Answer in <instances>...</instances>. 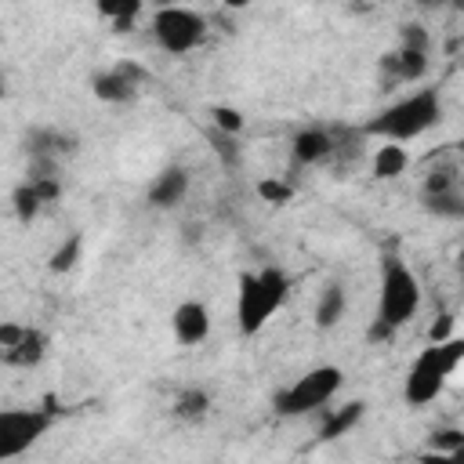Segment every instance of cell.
<instances>
[{
    "instance_id": "6da1fadb",
    "label": "cell",
    "mask_w": 464,
    "mask_h": 464,
    "mask_svg": "<svg viewBox=\"0 0 464 464\" xmlns=\"http://www.w3.org/2000/svg\"><path fill=\"white\" fill-rule=\"evenodd\" d=\"M420 308V283L413 276V268L395 257L384 254L381 261V297H377V315L370 326V341H392L395 330H402Z\"/></svg>"
},
{
    "instance_id": "7a4b0ae2",
    "label": "cell",
    "mask_w": 464,
    "mask_h": 464,
    "mask_svg": "<svg viewBox=\"0 0 464 464\" xmlns=\"http://www.w3.org/2000/svg\"><path fill=\"white\" fill-rule=\"evenodd\" d=\"M439 120H442V98H439V91L435 87H420V91L392 102L388 109H381L373 120H366L359 134L384 138L392 145H402V141H413L424 130H431Z\"/></svg>"
},
{
    "instance_id": "3957f363",
    "label": "cell",
    "mask_w": 464,
    "mask_h": 464,
    "mask_svg": "<svg viewBox=\"0 0 464 464\" xmlns=\"http://www.w3.org/2000/svg\"><path fill=\"white\" fill-rule=\"evenodd\" d=\"M290 294V279L283 268L265 265L261 272H243L239 276V290H236V323L243 337L261 334V326L283 308Z\"/></svg>"
},
{
    "instance_id": "277c9868",
    "label": "cell",
    "mask_w": 464,
    "mask_h": 464,
    "mask_svg": "<svg viewBox=\"0 0 464 464\" xmlns=\"http://www.w3.org/2000/svg\"><path fill=\"white\" fill-rule=\"evenodd\" d=\"M460 359H464V341H460L457 334H453L450 341L428 344V348L413 359V366H410V373H406L402 399H406L410 406H428V402H435L439 392L446 388V381L453 377V370L460 366Z\"/></svg>"
},
{
    "instance_id": "5b68a950",
    "label": "cell",
    "mask_w": 464,
    "mask_h": 464,
    "mask_svg": "<svg viewBox=\"0 0 464 464\" xmlns=\"http://www.w3.org/2000/svg\"><path fill=\"white\" fill-rule=\"evenodd\" d=\"M341 381H344L341 366H315V370L301 373L290 388H283L272 406H276L279 417H304V413H315V410H323V406L341 392Z\"/></svg>"
},
{
    "instance_id": "8992f818",
    "label": "cell",
    "mask_w": 464,
    "mask_h": 464,
    "mask_svg": "<svg viewBox=\"0 0 464 464\" xmlns=\"http://www.w3.org/2000/svg\"><path fill=\"white\" fill-rule=\"evenodd\" d=\"M54 424L51 410L40 406H14L0 410V460H14L25 450H33Z\"/></svg>"
},
{
    "instance_id": "52a82bcc",
    "label": "cell",
    "mask_w": 464,
    "mask_h": 464,
    "mask_svg": "<svg viewBox=\"0 0 464 464\" xmlns=\"http://www.w3.org/2000/svg\"><path fill=\"white\" fill-rule=\"evenodd\" d=\"M203 33H207V22L192 11V7H156L152 11V36L156 44L167 51V54H188L203 44Z\"/></svg>"
},
{
    "instance_id": "ba28073f",
    "label": "cell",
    "mask_w": 464,
    "mask_h": 464,
    "mask_svg": "<svg viewBox=\"0 0 464 464\" xmlns=\"http://www.w3.org/2000/svg\"><path fill=\"white\" fill-rule=\"evenodd\" d=\"M149 80V69H141L138 62H116L112 69L98 72L91 80V91L98 102H109V105H123V102H134L141 83Z\"/></svg>"
},
{
    "instance_id": "9c48e42d",
    "label": "cell",
    "mask_w": 464,
    "mask_h": 464,
    "mask_svg": "<svg viewBox=\"0 0 464 464\" xmlns=\"http://www.w3.org/2000/svg\"><path fill=\"white\" fill-rule=\"evenodd\" d=\"M170 330H174L178 344H185V348L203 344L210 337V308L203 301H181L170 312Z\"/></svg>"
},
{
    "instance_id": "30bf717a",
    "label": "cell",
    "mask_w": 464,
    "mask_h": 464,
    "mask_svg": "<svg viewBox=\"0 0 464 464\" xmlns=\"http://www.w3.org/2000/svg\"><path fill=\"white\" fill-rule=\"evenodd\" d=\"M185 192H188V170H185V167H167V170H160V174L149 181L145 199H149V207H156V210H170V207H178V203L185 199Z\"/></svg>"
},
{
    "instance_id": "8fae6325",
    "label": "cell",
    "mask_w": 464,
    "mask_h": 464,
    "mask_svg": "<svg viewBox=\"0 0 464 464\" xmlns=\"http://www.w3.org/2000/svg\"><path fill=\"white\" fill-rule=\"evenodd\" d=\"M290 156H294V163H301V167L326 163V160L334 156V134H330L326 127H304V130L294 134Z\"/></svg>"
},
{
    "instance_id": "7c38bea8",
    "label": "cell",
    "mask_w": 464,
    "mask_h": 464,
    "mask_svg": "<svg viewBox=\"0 0 464 464\" xmlns=\"http://www.w3.org/2000/svg\"><path fill=\"white\" fill-rule=\"evenodd\" d=\"M76 149V138L65 134V130H54V127H33L25 134V152L29 160H51L58 163L62 156H69Z\"/></svg>"
},
{
    "instance_id": "4fadbf2b",
    "label": "cell",
    "mask_w": 464,
    "mask_h": 464,
    "mask_svg": "<svg viewBox=\"0 0 464 464\" xmlns=\"http://www.w3.org/2000/svg\"><path fill=\"white\" fill-rule=\"evenodd\" d=\"M384 72H388V80L392 83H413V80H420L424 72H428V54L424 51H392V54H384Z\"/></svg>"
},
{
    "instance_id": "5bb4252c",
    "label": "cell",
    "mask_w": 464,
    "mask_h": 464,
    "mask_svg": "<svg viewBox=\"0 0 464 464\" xmlns=\"http://www.w3.org/2000/svg\"><path fill=\"white\" fill-rule=\"evenodd\" d=\"M344 308H348L344 286H341V283H326V286L319 290V301H315V326H319V330L337 326L341 315H344Z\"/></svg>"
},
{
    "instance_id": "9a60e30c",
    "label": "cell",
    "mask_w": 464,
    "mask_h": 464,
    "mask_svg": "<svg viewBox=\"0 0 464 464\" xmlns=\"http://www.w3.org/2000/svg\"><path fill=\"white\" fill-rule=\"evenodd\" d=\"M362 410H366V402H359V399H352L348 406H337V410L323 420V428H319V442H334V439L348 435V431L362 420Z\"/></svg>"
},
{
    "instance_id": "2e32d148",
    "label": "cell",
    "mask_w": 464,
    "mask_h": 464,
    "mask_svg": "<svg viewBox=\"0 0 464 464\" xmlns=\"http://www.w3.org/2000/svg\"><path fill=\"white\" fill-rule=\"evenodd\" d=\"M406 167H410V152L402 149V145H381L377 152H373V178L377 181H392V178H399V174H406Z\"/></svg>"
},
{
    "instance_id": "e0dca14e",
    "label": "cell",
    "mask_w": 464,
    "mask_h": 464,
    "mask_svg": "<svg viewBox=\"0 0 464 464\" xmlns=\"http://www.w3.org/2000/svg\"><path fill=\"white\" fill-rule=\"evenodd\" d=\"M44 355H47V337H44L40 330L25 326V334H22V341H18L14 355H11V366H22V370L40 366V362H44Z\"/></svg>"
},
{
    "instance_id": "ac0fdd59",
    "label": "cell",
    "mask_w": 464,
    "mask_h": 464,
    "mask_svg": "<svg viewBox=\"0 0 464 464\" xmlns=\"http://www.w3.org/2000/svg\"><path fill=\"white\" fill-rule=\"evenodd\" d=\"M442 192H460V167L457 163H439L435 170H428L420 196H442Z\"/></svg>"
},
{
    "instance_id": "d6986e66",
    "label": "cell",
    "mask_w": 464,
    "mask_h": 464,
    "mask_svg": "<svg viewBox=\"0 0 464 464\" xmlns=\"http://www.w3.org/2000/svg\"><path fill=\"white\" fill-rule=\"evenodd\" d=\"M207 410H210V395L203 388H185L174 399V417H181V420H199Z\"/></svg>"
},
{
    "instance_id": "ffe728a7",
    "label": "cell",
    "mask_w": 464,
    "mask_h": 464,
    "mask_svg": "<svg viewBox=\"0 0 464 464\" xmlns=\"http://www.w3.org/2000/svg\"><path fill=\"white\" fill-rule=\"evenodd\" d=\"M11 207H14V218L29 225V221L44 210V199L36 196V188H33L29 181H22V185H14V192H11Z\"/></svg>"
},
{
    "instance_id": "44dd1931",
    "label": "cell",
    "mask_w": 464,
    "mask_h": 464,
    "mask_svg": "<svg viewBox=\"0 0 464 464\" xmlns=\"http://www.w3.org/2000/svg\"><path fill=\"white\" fill-rule=\"evenodd\" d=\"M80 254H83V236H80V232H72V236H69V239H65V243L47 257V268H51V272H58V276H62V272H72V268H76V261H80Z\"/></svg>"
},
{
    "instance_id": "7402d4cb",
    "label": "cell",
    "mask_w": 464,
    "mask_h": 464,
    "mask_svg": "<svg viewBox=\"0 0 464 464\" xmlns=\"http://www.w3.org/2000/svg\"><path fill=\"white\" fill-rule=\"evenodd\" d=\"M420 203H424V210H428V214H435V218H450V221L464 218V196H460V192H442V196H420Z\"/></svg>"
},
{
    "instance_id": "603a6c76",
    "label": "cell",
    "mask_w": 464,
    "mask_h": 464,
    "mask_svg": "<svg viewBox=\"0 0 464 464\" xmlns=\"http://www.w3.org/2000/svg\"><path fill=\"white\" fill-rule=\"evenodd\" d=\"M102 14L112 18V29L116 33H130L134 18L141 14V4H102Z\"/></svg>"
},
{
    "instance_id": "cb8c5ba5",
    "label": "cell",
    "mask_w": 464,
    "mask_h": 464,
    "mask_svg": "<svg viewBox=\"0 0 464 464\" xmlns=\"http://www.w3.org/2000/svg\"><path fill=\"white\" fill-rule=\"evenodd\" d=\"M257 196L265 203H272V207H283V203L294 199V185L290 181H279V178H265V181H257Z\"/></svg>"
},
{
    "instance_id": "d4e9b609",
    "label": "cell",
    "mask_w": 464,
    "mask_h": 464,
    "mask_svg": "<svg viewBox=\"0 0 464 464\" xmlns=\"http://www.w3.org/2000/svg\"><path fill=\"white\" fill-rule=\"evenodd\" d=\"M428 450L435 453H460L464 450V431L460 428H435L428 439Z\"/></svg>"
},
{
    "instance_id": "484cf974",
    "label": "cell",
    "mask_w": 464,
    "mask_h": 464,
    "mask_svg": "<svg viewBox=\"0 0 464 464\" xmlns=\"http://www.w3.org/2000/svg\"><path fill=\"white\" fill-rule=\"evenodd\" d=\"M399 47H402V51H424V54H428V47H431L428 29H424L420 22H406V25L399 29Z\"/></svg>"
},
{
    "instance_id": "4316f807",
    "label": "cell",
    "mask_w": 464,
    "mask_h": 464,
    "mask_svg": "<svg viewBox=\"0 0 464 464\" xmlns=\"http://www.w3.org/2000/svg\"><path fill=\"white\" fill-rule=\"evenodd\" d=\"M210 116H214V127H218V134H228V138H236V134L243 130V116H239V109H228V105H214V109H210Z\"/></svg>"
},
{
    "instance_id": "83f0119b",
    "label": "cell",
    "mask_w": 464,
    "mask_h": 464,
    "mask_svg": "<svg viewBox=\"0 0 464 464\" xmlns=\"http://www.w3.org/2000/svg\"><path fill=\"white\" fill-rule=\"evenodd\" d=\"M22 334H25L22 323H0V362L11 366V355H14L18 341H22Z\"/></svg>"
},
{
    "instance_id": "f1b7e54d",
    "label": "cell",
    "mask_w": 464,
    "mask_h": 464,
    "mask_svg": "<svg viewBox=\"0 0 464 464\" xmlns=\"http://www.w3.org/2000/svg\"><path fill=\"white\" fill-rule=\"evenodd\" d=\"M453 323H457V315H453V312H442V315H439V323H431V334H428V337H431V344L450 341V337H453Z\"/></svg>"
},
{
    "instance_id": "f546056e",
    "label": "cell",
    "mask_w": 464,
    "mask_h": 464,
    "mask_svg": "<svg viewBox=\"0 0 464 464\" xmlns=\"http://www.w3.org/2000/svg\"><path fill=\"white\" fill-rule=\"evenodd\" d=\"M460 460H464L460 453H435V450L417 453V464H460Z\"/></svg>"
},
{
    "instance_id": "4dcf8cb0",
    "label": "cell",
    "mask_w": 464,
    "mask_h": 464,
    "mask_svg": "<svg viewBox=\"0 0 464 464\" xmlns=\"http://www.w3.org/2000/svg\"><path fill=\"white\" fill-rule=\"evenodd\" d=\"M4 91H7V87H4V76H0V98H4Z\"/></svg>"
}]
</instances>
